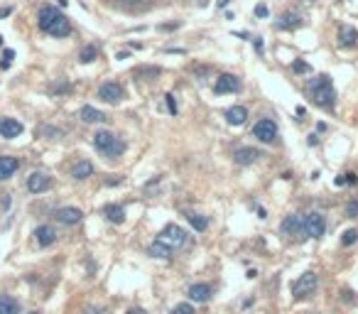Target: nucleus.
Masks as SVG:
<instances>
[{"mask_svg":"<svg viewBox=\"0 0 358 314\" xmlns=\"http://www.w3.org/2000/svg\"><path fill=\"white\" fill-rule=\"evenodd\" d=\"M280 234H287V236L299 238V236L304 234V219H302V214H289V216L280 224Z\"/></svg>","mask_w":358,"mask_h":314,"instance_id":"obj_8","label":"nucleus"},{"mask_svg":"<svg viewBox=\"0 0 358 314\" xmlns=\"http://www.w3.org/2000/svg\"><path fill=\"white\" fill-rule=\"evenodd\" d=\"M187 219H189V224H192L197 231H206V229H209V219L201 216V214H189Z\"/></svg>","mask_w":358,"mask_h":314,"instance_id":"obj_27","label":"nucleus"},{"mask_svg":"<svg viewBox=\"0 0 358 314\" xmlns=\"http://www.w3.org/2000/svg\"><path fill=\"white\" fill-rule=\"evenodd\" d=\"M20 167V159L17 157H10V155H2L0 157V182L2 179H10Z\"/></svg>","mask_w":358,"mask_h":314,"instance_id":"obj_15","label":"nucleus"},{"mask_svg":"<svg viewBox=\"0 0 358 314\" xmlns=\"http://www.w3.org/2000/svg\"><path fill=\"white\" fill-rule=\"evenodd\" d=\"M240 88V81L236 74H221L218 81L214 83V91L216 93H236Z\"/></svg>","mask_w":358,"mask_h":314,"instance_id":"obj_14","label":"nucleus"},{"mask_svg":"<svg viewBox=\"0 0 358 314\" xmlns=\"http://www.w3.org/2000/svg\"><path fill=\"white\" fill-rule=\"evenodd\" d=\"M49 187H52V177L44 174V172H32V174L27 177V189H30L32 194H42V192H47Z\"/></svg>","mask_w":358,"mask_h":314,"instance_id":"obj_11","label":"nucleus"},{"mask_svg":"<svg viewBox=\"0 0 358 314\" xmlns=\"http://www.w3.org/2000/svg\"><path fill=\"white\" fill-rule=\"evenodd\" d=\"M255 52H258V54H263V52H265V44H263L260 39H255Z\"/></svg>","mask_w":358,"mask_h":314,"instance_id":"obj_37","label":"nucleus"},{"mask_svg":"<svg viewBox=\"0 0 358 314\" xmlns=\"http://www.w3.org/2000/svg\"><path fill=\"white\" fill-rule=\"evenodd\" d=\"M147 253H150L152 258H169V255H172V250H169L164 243H159V240H155V243L147 245Z\"/></svg>","mask_w":358,"mask_h":314,"instance_id":"obj_25","label":"nucleus"},{"mask_svg":"<svg viewBox=\"0 0 358 314\" xmlns=\"http://www.w3.org/2000/svg\"><path fill=\"white\" fill-rule=\"evenodd\" d=\"M12 59H15V52H12V49H5V52H2V69H7V67L12 64Z\"/></svg>","mask_w":358,"mask_h":314,"instance_id":"obj_31","label":"nucleus"},{"mask_svg":"<svg viewBox=\"0 0 358 314\" xmlns=\"http://www.w3.org/2000/svg\"><path fill=\"white\" fill-rule=\"evenodd\" d=\"M96 57H98V49L93 47V44H86L83 49H81L79 59L83 62V64H91V62H96Z\"/></svg>","mask_w":358,"mask_h":314,"instance_id":"obj_26","label":"nucleus"},{"mask_svg":"<svg viewBox=\"0 0 358 314\" xmlns=\"http://www.w3.org/2000/svg\"><path fill=\"white\" fill-rule=\"evenodd\" d=\"M297 116H307V108H304V106H297Z\"/></svg>","mask_w":358,"mask_h":314,"instance_id":"obj_40","label":"nucleus"},{"mask_svg":"<svg viewBox=\"0 0 358 314\" xmlns=\"http://www.w3.org/2000/svg\"><path fill=\"white\" fill-rule=\"evenodd\" d=\"M302 25H304V17H302L299 12L289 10V12L280 15V20L275 22V30H285V32H289V30H299Z\"/></svg>","mask_w":358,"mask_h":314,"instance_id":"obj_10","label":"nucleus"},{"mask_svg":"<svg viewBox=\"0 0 358 314\" xmlns=\"http://www.w3.org/2000/svg\"><path fill=\"white\" fill-rule=\"evenodd\" d=\"M304 234L309 238H321L326 234V221H324V216L319 211H312V214L304 216Z\"/></svg>","mask_w":358,"mask_h":314,"instance_id":"obj_7","label":"nucleus"},{"mask_svg":"<svg viewBox=\"0 0 358 314\" xmlns=\"http://www.w3.org/2000/svg\"><path fill=\"white\" fill-rule=\"evenodd\" d=\"M37 25H40L42 32H47V35H52V37H69V35H72L69 20H67L54 5H44V7H40Z\"/></svg>","mask_w":358,"mask_h":314,"instance_id":"obj_1","label":"nucleus"},{"mask_svg":"<svg viewBox=\"0 0 358 314\" xmlns=\"http://www.w3.org/2000/svg\"><path fill=\"white\" fill-rule=\"evenodd\" d=\"M93 174V164L88 162V159H79L76 164H74V169H72V177L74 179H88Z\"/></svg>","mask_w":358,"mask_h":314,"instance_id":"obj_22","label":"nucleus"},{"mask_svg":"<svg viewBox=\"0 0 358 314\" xmlns=\"http://www.w3.org/2000/svg\"><path fill=\"white\" fill-rule=\"evenodd\" d=\"M123 2H140V0H123Z\"/></svg>","mask_w":358,"mask_h":314,"instance_id":"obj_44","label":"nucleus"},{"mask_svg":"<svg viewBox=\"0 0 358 314\" xmlns=\"http://www.w3.org/2000/svg\"><path fill=\"white\" fill-rule=\"evenodd\" d=\"M179 27V22H172V25H159V30L162 32H172V30H177Z\"/></svg>","mask_w":358,"mask_h":314,"instance_id":"obj_36","label":"nucleus"},{"mask_svg":"<svg viewBox=\"0 0 358 314\" xmlns=\"http://www.w3.org/2000/svg\"><path fill=\"white\" fill-rule=\"evenodd\" d=\"M30 314H40V312H30Z\"/></svg>","mask_w":358,"mask_h":314,"instance_id":"obj_45","label":"nucleus"},{"mask_svg":"<svg viewBox=\"0 0 358 314\" xmlns=\"http://www.w3.org/2000/svg\"><path fill=\"white\" fill-rule=\"evenodd\" d=\"M35 238H37V243H40L42 248H47V245H52L57 240V231L52 226H37L35 229Z\"/></svg>","mask_w":358,"mask_h":314,"instance_id":"obj_17","label":"nucleus"},{"mask_svg":"<svg viewBox=\"0 0 358 314\" xmlns=\"http://www.w3.org/2000/svg\"><path fill=\"white\" fill-rule=\"evenodd\" d=\"M358 42V30L356 27H351V25H341V30H339V47H356Z\"/></svg>","mask_w":358,"mask_h":314,"instance_id":"obj_16","label":"nucleus"},{"mask_svg":"<svg viewBox=\"0 0 358 314\" xmlns=\"http://www.w3.org/2000/svg\"><path fill=\"white\" fill-rule=\"evenodd\" d=\"M125 314H147V312H145V310H140V307H133L130 312H125Z\"/></svg>","mask_w":358,"mask_h":314,"instance_id":"obj_39","label":"nucleus"},{"mask_svg":"<svg viewBox=\"0 0 358 314\" xmlns=\"http://www.w3.org/2000/svg\"><path fill=\"white\" fill-rule=\"evenodd\" d=\"M22 123L20 120H15V118H0V138H5V140H12V138H17V135H22Z\"/></svg>","mask_w":358,"mask_h":314,"instance_id":"obj_13","label":"nucleus"},{"mask_svg":"<svg viewBox=\"0 0 358 314\" xmlns=\"http://www.w3.org/2000/svg\"><path fill=\"white\" fill-rule=\"evenodd\" d=\"M270 15V10H268V5H255V17H268Z\"/></svg>","mask_w":358,"mask_h":314,"instance_id":"obj_35","label":"nucleus"},{"mask_svg":"<svg viewBox=\"0 0 358 314\" xmlns=\"http://www.w3.org/2000/svg\"><path fill=\"white\" fill-rule=\"evenodd\" d=\"M72 91V83H54L52 86V93H69Z\"/></svg>","mask_w":358,"mask_h":314,"instance_id":"obj_32","label":"nucleus"},{"mask_svg":"<svg viewBox=\"0 0 358 314\" xmlns=\"http://www.w3.org/2000/svg\"><path fill=\"white\" fill-rule=\"evenodd\" d=\"M226 123L228 125H243L245 120H248V111L243 108V106H231L228 111H226Z\"/></svg>","mask_w":358,"mask_h":314,"instance_id":"obj_18","label":"nucleus"},{"mask_svg":"<svg viewBox=\"0 0 358 314\" xmlns=\"http://www.w3.org/2000/svg\"><path fill=\"white\" fill-rule=\"evenodd\" d=\"M10 12H12V10H10V7H2V10H0V17H7V15H10Z\"/></svg>","mask_w":358,"mask_h":314,"instance_id":"obj_41","label":"nucleus"},{"mask_svg":"<svg viewBox=\"0 0 358 314\" xmlns=\"http://www.w3.org/2000/svg\"><path fill=\"white\" fill-rule=\"evenodd\" d=\"M253 135H255L260 143L270 145V143L278 140V123L270 120V118H260V120L255 123V128H253Z\"/></svg>","mask_w":358,"mask_h":314,"instance_id":"obj_6","label":"nucleus"},{"mask_svg":"<svg viewBox=\"0 0 358 314\" xmlns=\"http://www.w3.org/2000/svg\"><path fill=\"white\" fill-rule=\"evenodd\" d=\"M317 287H319V277H317V273H304L297 282H294V287H292V292H294V297L297 300H307V297H312L314 292H317Z\"/></svg>","mask_w":358,"mask_h":314,"instance_id":"obj_5","label":"nucleus"},{"mask_svg":"<svg viewBox=\"0 0 358 314\" xmlns=\"http://www.w3.org/2000/svg\"><path fill=\"white\" fill-rule=\"evenodd\" d=\"M187 295H189V300H192V302H206V300L211 297V287H209V285H204V282H197V285H192V287H189V292H187Z\"/></svg>","mask_w":358,"mask_h":314,"instance_id":"obj_20","label":"nucleus"},{"mask_svg":"<svg viewBox=\"0 0 358 314\" xmlns=\"http://www.w3.org/2000/svg\"><path fill=\"white\" fill-rule=\"evenodd\" d=\"M236 162L238 164H253L258 157H263L260 155V150H255V148H240V150H236Z\"/></svg>","mask_w":358,"mask_h":314,"instance_id":"obj_21","label":"nucleus"},{"mask_svg":"<svg viewBox=\"0 0 358 314\" xmlns=\"http://www.w3.org/2000/svg\"><path fill=\"white\" fill-rule=\"evenodd\" d=\"M309 93H312V101L321 108H334V103H336V91H334L331 78L326 74L309 83Z\"/></svg>","mask_w":358,"mask_h":314,"instance_id":"obj_3","label":"nucleus"},{"mask_svg":"<svg viewBox=\"0 0 358 314\" xmlns=\"http://www.w3.org/2000/svg\"><path fill=\"white\" fill-rule=\"evenodd\" d=\"M159 243H164L169 250H174V248H184L187 243H189V236L184 229H179L177 224H167L162 231H159Z\"/></svg>","mask_w":358,"mask_h":314,"instance_id":"obj_4","label":"nucleus"},{"mask_svg":"<svg viewBox=\"0 0 358 314\" xmlns=\"http://www.w3.org/2000/svg\"><path fill=\"white\" fill-rule=\"evenodd\" d=\"M57 221L64 224V226H76L81 219H83V211L76 209V206H64V209H57Z\"/></svg>","mask_w":358,"mask_h":314,"instance_id":"obj_12","label":"nucleus"},{"mask_svg":"<svg viewBox=\"0 0 358 314\" xmlns=\"http://www.w3.org/2000/svg\"><path fill=\"white\" fill-rule=\"evenodd\" d=\"M228 2H231V0H216V5H218V7H228Z\"/></svg>","mask_w":358,"mask_h":314,"instance_id":"obj_42","label":"nucleus"},{"mask_svg":"<svg viewBox=\"0 0 358 314\" xmlns=\"http://www.w3.org/2000/svg\"><path fill=\"white\" fill-rule=\"evenodd\" d=\"M292 72H297V74H309L312 67H309L307 62H292Z\"/></svg>","mask_w":358,"mask_h":314,"instance_id":"obj_30","label":"nucleus"},{"mask_svg":"<svg viewBox=\"0 0 358 314\" xmlns=\"http://www.w3.org/2000/svg\"><path fill=\"white\" fill-rule=\"evenodd\" d=\"M346 214H349L351 219H356V216H358V199L349 201V206H346Z\"/></svg>","mask_w":358,"mask_h":314,"instance_id":"obj_33","label":"nucleus"},{"mask_svg":"<svg viewBox=\"0 0 358 314\" xmlns=\"http://www.w3.org/2000/svg\"><path fill=\"white\" fill-rule=\"evenodd\" d=\"M164 101H167L169 113H172V116H177V103H174V96H172V93H167V96H164Z\"/></svg>","mask_w":358,"mask_h":314,"instance_id":"obj_34","label":"nucleus"},{"mask_svg":"<svg viewBox=\"0 0 358 314\" xmlns=\"http://www.w3.org/2000/svg\"><path fill=\"white\" fill-rule=\"evenodd\" d=\"M98 98L106 101V103H120L123 98V86L118 81H106L101 88H98Z\"/></svg>","mask_w":358,"mask_h":314,"instance_id":"obj_9","label":"nucleus"},{"mask_svg":"<svg viewBox=\"0 0 358 314\" xmlns=\"http://www.w3.org/2000/svg\"><path fill=\"white\" fill-rule=\"evenodd\" d=\"M356 240H358L356 229H349V231H344V236H341V243H344V245H354Z\"/></svg>","mask_w":358,"mask_h":314,"instance_id":"obj_28","label":"nucleus"},{"mask_svg":"<svg viewBox=\"0 0 358 314\" xmlns=\"http://www.w3.org/2000/svg\"><path fill=\"white\" fill-rule=\"evenodd\" d=\"M0 314H20V302L10 295H0Z\"/></svg>","mask_w":358,"mask_h":314,"instance_id":"obj_24","label":"nucleus"},{"mask_svg":"<svg viewBox=\"0 0 358 314\" xmlns=\"http://www.w3.org/2000/svg\"><path fill=\"white\" fill-rule=\"evenodd\" d=\"M93 145H96V150H98L101 155L113 157V159L125 153V140H120L118 135H113L111 130H98V133L93 135Z\"/></svg>","mask_w":358,"mask_h":314,"instance_id":"obj_2","label":"nucleus"},{"mask_svg":"<svg viewBox=\"0 0 358 314\" xmlns=\"http://www.w3.org/2000/svg\"><path fill=\"white\" fill-rule=\"evenodd\" d=\"M103 216L111 221V224H123L125 221V209L120 204H106L103 206Z\"/></svg>","mask_w":358,"mask_h":314,"instance_id":"obj_19","label":"nucleus"},{"mask_svg":"<svg viewBox=\"0 0 358 314\" xmlns=\"http://www.w3.org/2000/svg\"><path fill=\"white\" fill-rule=\"evenodd\" d=\"M358 179H356V174H354V172H349V174H346V184H356Z\"/></svg>","mask_w":358,"mask_h":314,"instance_id":"obj_38","label":"nucleus"},{"mask_svg":"<svg viewBox=\"0 0 358 314\" xmlns=\"http://www.w3.org/2000/svg\"><path fill=\"white\" fill-rule=\"evenodd\" d=\"M172 314H197V310H194L189 302H179V305L172 310Z\"/></svg>","mask_w":358,"mask_h":314,"instance_id":"obj_29","label":"nucleus"},{"mask_svg":"<svg viewBox=\"0 0 358 314\" xmlns=\"http://www.w3.org/2000/svg\"><path fill=\"white\" fill-rule=\"evenodd\" d=\"M79 116L83 123H103V120H106V113H101V111L93 108V106H83Z\"/></svg>","mask_w":358,"mask_h":314,"instance_id":"obj_23","label":"nucleus"},{"mask_svg":"<svg viewBox=\"0 0 358 314\" xmlns=\"http://www.w3.org/2000/svg\"><path fill=\"white\" fill-rule=\"evenodd\" d=\"M59 5H62V7H67V5H69V0H59Z\"/></svg>","mask_w":358,"mask_h":314,"instance_id":"obj_43","label":"nucleus"}]
</instances>
